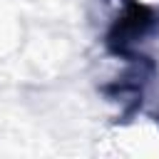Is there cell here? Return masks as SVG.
<instances>
[{"mask_svg": "<svg viewBox=\"0 0 159 159\" xmlns=\"http://www.w3.org/2000/svg\"><path fill=\"white\" fill-rule=\"evenodd\" d=\"M134 2H139V5H157L159 0H134Z\"/></svg>", "mask_w": 159, "mask_h": 159, "instance_id": "1", "label": "cell"}]
</instances>
